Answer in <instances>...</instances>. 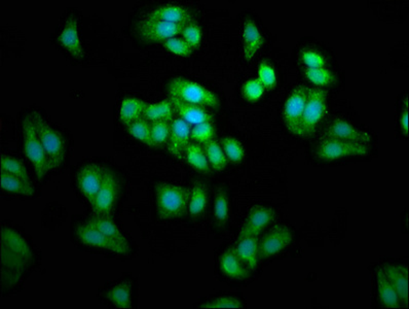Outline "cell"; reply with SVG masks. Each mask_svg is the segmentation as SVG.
I'll return each mask as SVG.
<instances>
[{"instance_id": "cell-1", "label": "cell", "mask_w": 409, "mask_h": 309, "mask_svg": "<svg viewBox=\"0 0 409 309\" xmlns=\"http://www.w3.org/2000/svg\"><path fill=\"white\" fill-rule=\"evenodd\" d=\"M157 214L162 219L183 216L189 210L191 190L179 185L159 183L155 185Z\"/></svg>"}, {"instance_id": "cell-2", "label": "cell", "mask_w": 409, "mask_h": 309, "mask_svg": "<svg viewBox=\"0 0 409 309\" xmlns=\"http://www.w3.org/2000/svg\"><path fill=\"white\" fill-rule=\"evenodd\" d=\"M168 91L170 97L177 98L185 103L204 108H217L219 106L218 97L212 91L189 78L181 76L173 78L170 82Z\"/></svg>"}, {"instance_id": "cell-3", "label": "cell", "mask_w": 409, "mask_h": 309, "mask_svg": "<svg viewBox=\"0 0 409 309\" xmlns=\"http://www.w3.org/2000/svg\"><path fill=\"white\" fill-rule=\"evenodd\" d=\"M23 134H24L25 155L33 165L34 172L38 180L42 181L53 168L50 159L40 142L32 115L25 117L23 121Z\"/></svg>"}, {"instance_id": "cell-4", "label": "cell", "mask_w": 409, "mask_h": 309, "mask_svg": "<svg viewBox=\"0 0 409 309\" xmlns=\"http://www.w3.org/2000/svg\"><path fill=\"white\" fill-rule=\"evenodd\" d=\"M327 114V92L323 89H311L300 122V137H308L316 132L319 124Z\"/></svg>"}, {"instance_id": "cell-5", "label": "cell", "mask_w": 409, "mask_h": 309, "mask_svg": "<svg viewBox=\"0 0 409 309\" xmlns=\"http://www.w3.org/2000/svg\"><path fill=\"white\" fill-rule=\"evenodd\" d=\"M34 122L42 147L50 159L53 169L62 165L65 157V142L63 136L51 127L38 112H33Z\"/></svg>"}, {"instance_id": "cell-6", "label": "cell", "mask_w": 409, "mask_h": 309, "mask_svg": "<svg viewBox=\"0 0 409 309\" xmlns=\"http://www.w3.org/2000/svg\"><path fill=\"white\" fill-rule=\"evenodd\" d=\"M370 152L369 147L359 142L333 138H323L317 147L316 154L323 161H333L347 157H363Z\"/></svg>"}, {"instance_id": "cell-7", "label": "cell", "mask_w": 409, "mask_h": 309, "mask_svg": "<svg viewBox=\"0 0 409 309\" xmlns=\"http://www.w3.org/2000/svg\"><path fill=\"white\" fill-rule=\"evenodd\" d=\"M311 88L306 86H299L294 89L283 108V121L289 132L297 135L299 133L300 122H302V115L306 108V100Z\"/></svg>"}, {"instance_id": "cell-8", "label": "cell", "mask_w": 409, "mask_h": 309, "mask_svg": "<svg viewBox=\"0 0 409 309\" xmlns=\"http://www.w3.org/2000/svg\"><path fill=\"white\" fill-rule=\"evenodd\" d=\"M293 235L289 228L275 226L263 237L259 238V259H268L290 246Z\"/></svg>"}, {"instance_id": "cell-9", "label": "cell", "mask_w": 409, "mask_h": 309, "mask_svg": "<svg viewBox=\"0 0 409 309\" xmlns=\"http://www.w3.org/2000/svg\"><path fill=\"white\" fill-rule=\"evenodd\" d=\"M119 189V185L116 176L112 172L106 170L103 184L100 187L99 192L92 204V208H93L95 215L110 217L114 206H116Z\"/></svg>"}, {"instance_id": "cell-10", "label": "cell", "mask_w": 409, "mask_h": 309, "mask_svg": "<svg viewBox=\"0 0 409 309\" xmlns=\"http://www.w3.org/2000/svg\"><path fill=\"white\" fill-rule=\"evenodd\" d=\"M184 27L185 24H175V23L146 18L139 23L138 31L146 42H164L169 38L175 37L178 34H181Z\"/></svg>"}, {"instance_id": "cell-11", "label": "cell", "mask_w": 409, "mask_h": 309, "mask_svg": "<svg viewBox=\"0 0 409 309\" xmlns=\"http://www.w3.org/2000/svg\"><path fill=\"white\" fill-rule=\"evenodd\" d=\"M105 174V168L97 164H89L78 170L76 176L78 189L84 194L91 206L103 184Z\"/></svg>"}, {"instance_id": "cell-12", "label": "cell", "mask_w": 409, "mask_h": 309, "mask_svg": "<svg viewBox=\"0 0 409 309\" xmlns=\"http://www.w3.org/2000/svg\"><path fill=\"white\" fill-rule=\"evenodd\" d=\"M76 235H78V240H80L82 244L88 247L106 249V251L119 253V255H125L129 251V247L116 244L114 240L104 235L102 232H100L99 230L96 229L95 227L88 223L78 227Z\"/></svg>"}, {"instance_id": "cell-13", "label": "cell", "mask_w": 409, "mask_h": 309, "mask_svg": "<svg viewBox=\"0 0 409 309\" xmlns=\"http://www.w3.org/2000/svg\"><path fill=\"white\" fill-rule=\"evenodd\" d=\"M324 138H333L365 144L372 142L370 134L358 129L344 119H334L324 132Z\"/></svg>"}, {"instance_id": "cell-14", "label": "cell", "mask_w": 409, "mask_h": 309, "mask_svg": "<svg viewBox=\"0 0 409 309\" xmlns=\"http://www.w3.org/2000/svg\"><path fill=\"white\" fill-rule=\"evenodd\" d=\"M275 210L272 208H264L261 206H255L251 208L248 216L245 219L244 225L241 229L238 237L244 236L261 235L263 229H266L270 222L274 219Z\"/></svg>"}, {"instance_id": "cell-15", "label": "cell", "mask_w": 409, "mask_h": 309, "mask_svg": "<svg viewBox=\"0 0 409 309\" xmlns=\"http://www.w3.org/2000/svg\"><path fill=\"white\" fill-rule=\"evenodd\" d=\"M191 128L182 119H174L171 122V133L168 142V150L178 159L184 158L185 151L191 144Z\"/></svg>"}, {"instance_id": "cell-16", "label": "cell", "mask_w": 409, "mask_h": 309, "mask_svg": "<svg viewBox=\"0 0 409 309\" xmlns=\"http://www.w3.org/2000/svg\"><path fill=\"white\" fill-rule=\"evenodd\" d=\"M58 42L64 49L76 58H82L85 56L84 48L78 34V18L73 14L66 19L65 25L60 32Z\"/></svg>"}, {"instance_id": "cell-17", "label": "cell", "mask_w": 409, "mask_h": 309, "mask_svg": "<svg viewBox=\"0 0 409 309\" xmlns=\"http://www.w3.org/2000/svg\"><path fill=\"white\" fill-rule=\"evenodd\" d=\"M147 19L164 21V22L175 23V24H189L193 22V17L184 6L179 4L166 3L157 6L149 12Z\"/></svg>"}, {"instance_id": "cell-18", "label": "cell", "mask_w": 409, "mask_h": 309, "mask_svg": "<svg viewBox=\"0 0 409 309\" xmlns=\"http://www.w3.org/2000/svg\"><path fill=\"white\" fill-rule=\"evenodd\" d=\"M385 274V278L389 279L398 295L400 296L403 308H408L409 303V272L408 266L403 265H388L381 268Z\"/></svg>"}, {"instance_id": "cell-19", "label": "cell", "mask_w": 409, "mask_h": 309, "mask_svg": "<svg viewBox=\"0 0 409 309\" xmlns=\"http://www.w3.org/2000/svg\"><path fill=\"white\" fill-rule=\"evenodd\" d=\"M259 235L238 237L234 246L238 258L249 272H254L259 264Z\"/></svg>"}, {"instance_id": "cell-20", "label": "cell", "mask_w": 409, "mask_h": 309, "mask_svg": "<svg viewBox=\"0 0 409 309\" xmlns=\"http://www.w3.org/2000/svg\"><path fill=\"white\" fill-rule=\"evenodd\" d=\"M243 54L250 61L263 46V36L253 20H247L242 29Z\"/></svg>"}, {"instance_id": "cell-21", "label": "cell", "mask_w": 409, "mask_h": 309, "mask_svg": "<svg viewBox=\"0 0 409 309\" xmlns=\"http://www.w3.org/2000/svg\"><path fill=\"white\" fill-rule=\"evenodd\" d=\"M173 104L175 112L185 122L189 125H198L204 122H212L213 116L210 112H207L201 106H193V104L185 103L177 98L170 97Z\"/></svg>"}, {"instance_id": "cell-22", "label": "cell", "mask_w": 409, "mask_h": 309, "mask_svg": "<svg viewBox=\"0 0 409 309\" xmlns=\"http://www.w3.org/2000/svg\"><path fill=\"white\" fill-rule=\"evenodd\" d=\"M219 265H220L221 272L225 276L229 278L238 279V281L248 278L249 272H250L247 269L244 263L241 261L234 247L227 249L221 256Z\"/></svg>"}, {"instance_id": "cell-23", "label": "cell", "mask_w": 409, "mask_h": 309, "mask_svg": "<svg viewBox=\"0 0 409 309\" xmlns=\"http://www.w3.org/2000/svg\"><path fill=\"white\" fill-rule=\"evenodd\" d=\"M378 276V296H380L381 303L383 308L387 309L403 308L400 296L398 295L395 287L390 283L389 279L385 278L383 270L380 269L376 274Z\"/></svg>"}, {"instance_id": "cell-24", "label": "cell", "mask_w": 409, "mask_h": 309, "mask_svg": "<svg viewBox=\"0 0 409 309\" xmlns=\"http://www.w3.org/2000/svg\"><path fill=\"white\" fill-rule=\"evenodd\" d=\"M87 223L95 227L96 229L99 230L100 232L107 236L110 240H114L116 244H121L125 247H129L127 240H125L123 234L121 233L119 228L117 227L114 221H112V217L108 216H98L91 217Z\"/></svg>"}, {"instance_id": "cell-25", "label": "cell", "mask_w": 409, "mask_h": 309, "mask_svg": "<svg viewBox=\"0 0 409 309\" xmlns=\"http://www.w3.org/2000/svg\"><path fill=\"white\" fill-rule=\"evenodd\" d=\"M146 106V102L137 98H125L121 101V108H119V121L127 126L143 118Z\"/></svg>"}, {"instance_id": "cell-26", "label": "cell", "mask_w": 409, "mask_h": 309, "mask_svg": "<svg viewBox=\"0 0 409 309\" xmlns=\"http://www.w3.org/2000/svg\"><path fill=\"white\" fill-rule=\"evenodd\" d=\"M175 115L173 104L171 100H164L157 103H146L144 110L143 118L148 122H157V121H172Z\"/></svg>"}, {"instance_id": "cell-27", "label": "cell", "mask_w": 409, "mask_h": 309, "mask_svg": "<svg viewBox=\"0 0 409 309\" xmlns=\"http://www.w3.org/2000/svg\"><path fill=\"white\" fill-rule=\"evenodd\" d=\"M208 189L202 182L195 183L191 190V198L189 202V212L191 217H199L203 215L208 206Z\"/></svg>"}, {"instance_id": "cell-28", "label": "cell", "mask_w": 409, "mask_h": 309, "mask_svg": "<svg viewBox=\"0 0 409 309\" xmlns=\"http://www.w3.org/2000/svg\"><path fill=\"white\" fill-rule=\"evenodd\" d=\"M184 158L189 165L193 166L195 169L199 170L202 174H210L212 168L209 163L203 147L200 146L198 142H191L189 144L185 151Z\"/></svg>"}, {"instance_id": "cell-29", "label": "cell", "mask_w": 409, "mask_h": 309, "mask_svg": "<svg viewBox=\"0 0 409 309\" xmlns=\"http://www.w3.org/2000/svg\"><path fill=\"white\" fill-rule=\"evenodd\" d=\"M203 148L207 158H208L211 168L217 172L225 170L227 164H229V159H227V155H225V151H223L220 144L216 142V140H212L204 144Z\"/></svg>"}, {"instance_id": "cell-30", "label": "cell", "mask_w": 409, "mask_h": 309, "mask_svg": "<svg viewBox=\"0 0 409 309\" xmlns=\"http://www.w3.org/2000/svg\"><path fill=\"white\" fill-rule=\"evenodd\" d=\"M0 185L6 191L10 193L19 194L23 196H32L34 194L33 185L18 176H12L8 172H1Z\"/></svg>"}, {"instance_id": "cell-31", "label": "cell", "mask_w": 409, "mask_h": 309, "mask_svg": "<svg viewBox=\"0 0 409 309\" xmlns=\"http://www.w3.org/2000/svg\"><path fill=\"white\" fill-rule=\"evenodd\" d=\"M131 295L129 283H121L110 290L108 299L117 308L130 309L132 308Z\"/></svg>"}, {"instance_id": "cell-32", "label": "cell", "mask_w": 409, "mask_h": 309, "mask_svg": "<svg viewBox=\"0 0 409 309\" xmlns=\"http://www.w3.org/2000/svg\"><path fill=\"white\" fill-rule=\"evenodd\" d=\"M0 168H1V172H8V174L26 181V182L31 183L28 172H27L24 164L16 158L2 154L0 158Z\"/></svg>"}, {"instance_id": "cell-33", "label": "cell", "mask_w": 409, "mask_h": 309, "mask_svg": "<svg viewBox=\"0 0 409 309\" xmlns=\"http://www.w3.org/2000/svg\"><path fill=\"white\" fill-rule=\"evenodd\" d=\"M304 76L311 83L320 87L329 86L336 81L333 72L326 67L306 68Z\"/></svg>"}, {"instance_id": "cell-34", "label": "cell", "mask_w": 409, "mask_h": 309, "mask_svg": "<svg viewBox=\"0 0 409 309\" xmlns=\"http://www.w3.org/2000/svg\"><path fill=\"white\" fill-rule=\"evenodd\" d=\"M128 132L136 140H140L147 146L153 147L151 142V124L146 119L141 118L135 122L125 126Z\"/></svg>"}, {"instance_id": "cell-35", "label": "cell", "mask_w": 409, "mask_h": 309, "mask_svg": "<svg viewBox=\"0 0 409 309\" xmlns=\"http://www.w3.org/2000/svg\"><path fill=\"white\" fill-rule=\"evenodd\" d=\"M229 201L227 192L223 187H219L214 201V217L217 223L223 226L227 223L229 215Z\"/></svg>"}, {"instance_id": "cell-36", "label": "cell", "mask_w": 409, "mask_h": 309, "mask_svg": "<svg viewBox=\"0 0 409 309\" xmlns=\"http://www.w3.org/2000/svg\"><path fill=\"white\" fill-rule=\"evenodd\" d=\"M172 121H157L151 124L153 147L163 146L169 142Z\"/></svg>"}, {"instance_id": "cell-37", "label": "cell", "mask_w": 409, "mask_h": 309, "mask_svg": "<svg viewBox=\"0 0 409 309\" xmlns=\"http://www.w3.org/2000/svg\"><path fill=\"white\" fill-rule=\"evenodd\" d=\"M223 149L229 161L238 164L244 160V148H243L242 144L233 136H227L223 138Z\"/></svg>"}, {"instance_id": "cell-38", "label": "cell", "mask_w": 409, "mask_h": 309, "mask_svg": "<svg viewBox=\"0 0 409 309\" xmlns=\"http://www.w3.org/2000/svg\"><path fill=\"white\" fill-rule=\"evenodd\" d=\"M257 76V80L266 90L270 91L276 87L277 74L270 62L263 61L259 64Z\"/></svg>"}, {"instance_id": "cell-39", "label": "cell", "mask_w": 409, "mask_h": 309, "mask_svg": "<svg viewBox=\"0 0 409 309\" xmlns=\"http://www.w3.org/2000/svg\"><path fill=\"white\" fill-rule=\"evenodd\" d=\"M215 130L212 122H204L195 125L191 129V137L195 142L206 144L214 137Z\"/></svg>"}, {"instance_id": "cell-40", "label": "cell", "mask_w": 409, "mask_h": 309, "mask_svg": "<svg viewBox=\"0 0 409 309\" xmlns=\"http://www.w3.org/2000/svg\"><path fill=\"white\" fill-rule=\"evenodd\" d=\"M264 91L263 85L257 78H251L247 81L242 87V94L245 99L251 102H256L263 97Z\"/></svg>"}, {"instance_id": "cell-41", "label": "cell", "mask_w": 409, "mask_h": 309, "mask_svg": "<svg viewBox=\"0 0 409 309\" xmlns=\"http://www.w3.org/2000/svg\"><path fill=\"white\" fill-rule=\"evenodd\" d=\"M181 35H182L183 40L191 46L193 50L201 46L202 31L199 25L195 24V22L185 25L184 28L181 32Z\"/></svg>"}, {"instance_id": "cell-42", "label": "cell", "mask_w": 409, "mask_h": 309, "mask_svg": "<svg viewBox=\"0 0 409 309\" xmlns=\"http://www.w3.org/2000/svg\"><path fill=\"white\" fill-rule=\"evenodd\" d=\"M164 47L170 52L178 55L181 57H189L193 53V49L183 38L175 37L169 38L163 42Z\"/></svg>"}, {"instance_id": "cell-43", "label": "cell", "mask_w": 409, "mask_h": 309, "mask_svg": "<svg viewBox=\"0 0 409 309\" xmlns=\"http://www.w3.org/2000/svg\"><path fill=\"white\" fill-rule=\"evenodd\" d=\"M201 308L207 309L242 308L243 304L242 302H241L240 300L236 299V298L225 296V297L216 298V299L212 300V301L202 304Z\"/></svg>"}, {"instance_id": "cell-44", "label": "cell", "mask_w": 409, "mask_h": 309, "mask_svg": "<svg viewBox=\"0 0 409 309\" xmlns=\"http://www.w3.org/2000/svg\"><path fill=\"white\" fill-rule=\"evenodd\" d=\"M300 59L304 62L306 68L325 67L326 60L320 53L312 50L302 51Z\"/></svg>"}, {"instance_id": "cell-45", "label": "cell", "mask_w": 409, "mask_h": 309, "mask_svg": "<svg viewBox=\"0 0 409 309\" xmlns=\"http://www.w3.org/2000/svg\"><path fill=\"white\" fill-rule=\"evenodd\" d=\"M408 97H406V106L402 110L401 117H400V125L403 130L404 135L408 137V114H409Z\"/></svg>"}]
</instances>
